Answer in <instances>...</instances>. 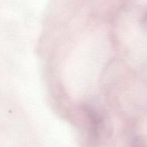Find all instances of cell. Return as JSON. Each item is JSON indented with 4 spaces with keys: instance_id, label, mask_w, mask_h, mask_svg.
<instances>
[{
    "instance_id": "6da1fadb",
    "label": "cell",
    "mask_w": 147,
    "mask_h": 147,
    "mask_svg": "<svg viewBox=\"0 0 147 147\" xmlns=\"http://www.w3.org/2000/svg\"><path fill=\"white\" fill-rule=\"evenodd\" d=\"M84 113L87 114L90 121V135L92 138H97L100 135V130L102 125V120L101 116L97 113V112L89 105H84L83 107Z\"/></svg>"
}]
</instances>
